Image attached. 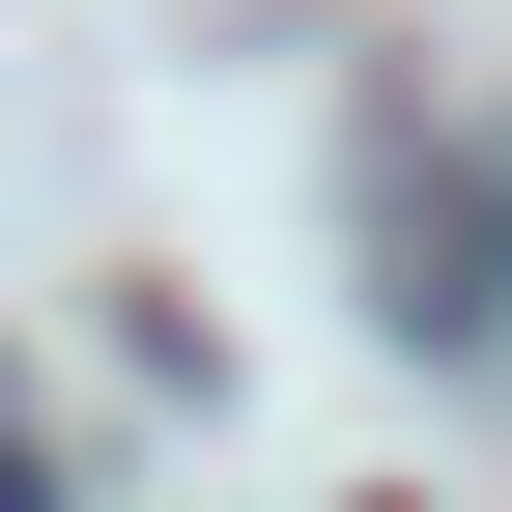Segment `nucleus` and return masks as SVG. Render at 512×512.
I'll use <instances>...</instances> for the list:
<instances>
[{
	"label": "nucleus",
	"mask_w": 512,
	"mask_h": 512,
	"mask_svg": "<svg viewBox=\"0 0 512 512\" xmlns=\"http://www.w3.org/2000/svg\"><path fill=\"white\" fill-rule=\"evenodd\" d=\"M0 512H57V456H29V427H0Z\"/></svg>",
	"instance_id": "1"
}]
</instances>
